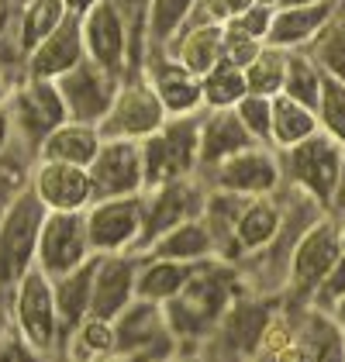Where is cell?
Segmentation results:
<instances>
[{"mask_svg":"<svg viewBox=\"0 0 345 362\" xmlns=\"http://www.w3.org/2000/svg\"><path fill=\"white\" fill-rule=\"evenodd\" d=\"M245 197L235 194H221V190H207L204 197V211L201 221L211 235V245H214V259L221 262H238V249H235V221H238V211H242Z\"/></svg>","mask_w":345,"mask_h":362,"instance_id":"27","label":"cell"},{"mask_svg":"<svg viewBox=\"0 0 345 362\" xmlns=\"http://www.w3.org/2000/svg\"><path fill=\"white\" fill-rule=\"evenodd\" d=\"M283 69H287V52L283 49H273V45H262V52L242 69L245 73V90L252 97H266V100L280 97V90H283Z\"/></svg>","mask_w":345,"mask_h":362,"instance_id":"39","label":"cell"},{"mask_svg":"<svg viewBox=\"0 0 345 362\" xmlns=\"http://www.w3.org/2000/svg\"><path fill=\"white\" fill-rule=\"evenodd\" d=\"M273 11L276 7H269V4H252L249 11H242L238 18H231L228 25L238 31H245L249 38H256L266 45V35H269V25H273Z\"/></svg>","mask_w":345,"mask_h":362,"instance_id":"47","label":"cell"},{"mask_svg":"<svg viewBox=\"0 0 345 362\" xmlns=\"http://www.w3.org/2000/svg\"><path fill=\"white\" fill-rule=\"evenodd\" d=\"M111 356H115V325L93 314H86L73 332H66L59 349V359L66 362H100Z\"/></svg>","mask_w":345,"mask_h":362,"instance_id":"32","label":"cell"},{"mask_svg":"<svg viewBox=\"0 0 345 362\" xmlns=\"http://www.w3.org/2000/svg\"><path fill=\"white\" fill-rule=\"evenodd\" d=\"M121 18L128 21V31H131V73H139L145 62V14H148V0H111Z\"/></svg>","mask_w":345,"mask_h":362,"instance_id":"43","label":"cell"},{"mask_svg":"<svg viewBox=\"0 0 345 362\" xmlns=\"http://www.w3.org/2000/svg\"><path fill=\"white\" fill-rule=\"evenodd\" d=\"M339 221V235H342V245H345V218H335Z\"/></svg>","mask_w":345,"mask_h":362,"instance_id":"58","label":"cell"},{"mask_svg":"<svg viewBox=\"0 0 345 362\" xmlns=\"http://www.w3.org/2000/svg\"><path fill=\"white\" fill-rule=\"evenodd\" d=\"M304 52L311 56V62H315L324 76L345 83V14L342 11L317 31Z\"/></svg>","mask_w":345,"mask_h":362,"instance_id":"36","label":"cell"},{"mask_svg":"<svg viewBox=\"0 0 345 362\" xmlns=\"http://www.w3.org/2000/svg\"><path fill=\"white\" fill-rule=\"evenodd\" d=\"M11 145H14V128H11V114L4 107V111H0V156H4Z\"/></svg>","mask_w":345,"mask_h":362,"instance_id":"51","label":"cell"},{"mask_svg":"<svg viewBox=\"0 0 345 362\" xmlns=\"http://www.w3.org/2000/svg\"><path fill=\"white\" fill-rule=\"evenodd\" d=\"M190 276V266L170 262V259H156V255H139V276H135V300L148 304H170L172 297L183 290V283Z\"/></svg>","mask_w":345,"mask_h":362,"instance_id":"30","label":"cell"},{"mask_svg":"<svg viewBox=\"0 0 345 362\" xmlns=\"http://www.w3.org/2000/svg\"><path fill=\"white\" fill-rule=\"evenodd\" d=\"M300 4H315V0H280L276 7H300Z\"/></svg>","mask_w":345,"mask_h":362,"instance_id":"56","label":"cell"},{"mask_svg":"<svg viewBox=\"0 0 345 362\" xmlns=\"http://www.w3.org/2000/svg\"><path fill=\"white\" fill-rule=\"evenodd\" d=\"M328 214H332V218H345V163H342V169H339L332 200H328Z\"/></svg>","mask_w":345,"mask_h":362,"instance_id":"50","label":"cell"},{"mask_svg":"<svg viewBox=\"0 0 345 362\" xmlns=\"http://www.w3.org/2000/svg\"><path fill=\"white\" fill-rule=\"evenodd\" d=\"M52 362H66V359H52Z\"/></svg>","mask_w":345,"mask_h":362,"instance_id":"61","label":"cell"},{"mask_svg":"<svg viewBox=\"0 0 345 362\" xmlns=\"http://www.w3.org/2000/svg\"><path fill=\"white\" fill-rule=\"evenodd\" d=\"M0 362H52V359L42 356L38 349H31L28 341L14 332V325L7 321L0 328Z\"/></svg>","mask_w":345,"mask_h":362,"instance_id":"46","label":"cell"},{"mask_svg":"<svg viewBox=\"0 0 345 362\" xmlns=\"http://www.w3.org/2000/svg\"><path fill=\"white\" fill-rule=\"evenodd\" d=\"M111 325H115V356H128L139 362H170L183 352L159 304L131 300Z\"/></svg>","mask_w":345,"mask_h":362,"instance_id":"9","label":"cell"},{"mask_svg":"<svg viewBox=\"0 0 345 362\" xmlns=\"http://www.w3.org/2000/svg\"><path fill=\"white\" fill-rule=\"evenodd\" d=\"M28 194L42 204L45 214H83L93 204L90 173L83 166H66L49 159H35Z\"/></svg>","mask_w":345,"mask_h":362,"instance_id":"16","label":"cell"},{"mask_svg":"<svg viewBox=\"0 0 345 362\" xmlns=\"http://www.w3.org/2000/svg\"><path fill=\"white\" fill-rule=\"evenodd\" d=\"M280 228H283V197H280V190L269 197H245V204L238 211V221H235L238 262L262 249H269L273 238L280 235Z\"/></svg>","mask_w":345,"mask_h":362,"instance_id":"23","label":"cell"},{"mask_svg":"<svg viewBox=\"0 0 345 362\" xmlns=\"http://www.w3.org/2000/svg\"><path fill=\"white\" fill-rule=\"evenodd\" d=\"M328 314H332V321H335V325L342 328V334H345V297H342V300H339V304H335V307H332Z\"/></svg>","mask_w":345,"mask_h":362,"instance_id":"54","label":"cell"},{"mask_svg":"<svg viewBox=\"0 0 345 362\" xmlns=\"http://www.w3.org/2000/svg\"><path fill=\"white\" fill-rule=\"evenodd\" d=\"M18 11H21V0H0V38H7L14 31Z\"/></svg>","mask_w":345,"mask_h":362,"instance_id":"49","label":"cell"},{"mask_svg":"<svg viewBox=\"0 0 345 362\" xmlns=\"http://www.w3.org/2000/svg\"><path fill=\"white\" fill-rule=\"evenodd\" d=\"M211 7H214V14L221 18V21H231V18H238L242 11H249L256 0H207Z\"/></svg>","mask_w":345,"mask_h":362,"instance_id":"48","label":"cell"},{"mask_svg":"<svg viewBox=\"0 0 345 362\" xmlns=\"http://www.w3.org/2000/svg\"><path fill=\"white\" fill-rule=\"evenodd\" d=\"M342 4L345 0H315V4H300V7H276L266 45L283 49V52L308 49L317 31L342 11Z\"/></svg>","mask_w":345,"mask_h":362,"instance_id":"22","label":"cell"},{"mask_svg":"<svg viewBox=\"0 0 345 362\" xmlns=\"http://www.w3.org/2000/svg\"><path fill=\"white\" fill-rule=\"evenodd\" d=\"M7 114H11L14 141L35 159H38V148L45 145V139L66 121V107H62L56 83L52 80H31V76H25L11 90Z\"/></svg>","mask_w":345,"mask_h":362,"instance_id":"8","label":"cell"},{"mask_svg":"<svg viewBox=\"0 0 345 362\" xmlns=\"http://www.w3.org/2000/svg\"><path fill=\"white\" fill-rule=\"evenodd\" d=\"M11 325L14 332L28 341L31 349H38L42 356L59 359L62 349V325H59L56 297H52V279L42 276L38 269H28L18 279V286L11 290Z\"/></svg>","mask_w":345,"mask_h":362,"instance_id":"5","label":"cell"},{"mask_svg":"<svg viewBox=\"0 0 345 362\" xmlns=\"http://www.w3.org/2000/svg\"><path fill=\"white\" fill-rule=\"evenodd\" d=\"M93 266H97V255H93L90 262H83L80 269H73V273H66V276L52 279V297H56L62 338H66V332H73L86 314H90V297H93Z\"/></svg>","mask_w":345,"mask_h":362,"instance_id":"31","label":"cell"},{"mask_svg":"<svg viewBox=\"0 0 345 362\" xmlns=\"http://www.w3.org/2000/svg\"><path fill=\"white\" fill-rule=\"evenodd\" d=\"M42 221H45V211L28 190L4 214V221H0V297H11L18 279L28 269H35Z\"/></svg>","mask_w":345,"mask_h":362,"instance_id":"10","label":"cell"},{"mask_svg":"<svg viewBox=\"0 0 345 362\" xmlns=\"http://www.w3.org/2000/svg\"><path fill=\"white\" fill-rule=\"evenodd\" d=\"M14 86L18 83H11V80H7V73L0 69V111L7 107V97H11V90H14Z\"/></svg>","mask_w":345,"mask_h":362,"instance_id":"52","label":"cell"},{"mask_svg":"<svg viewBox=\"0 0 345 362\" xmlns=\"http://www.w3.org/2000/svg\"><path fill=\"white\" fill-rule=\"evenodd\" d=\"M269 362H345V334L328 310L293 307V338Z\"/></svg>","mask_w":345,"mask_h":362,"instance_id":"17","label":"cell"},{"mask_svg":"<svg viewBox=\"0 0 345 362\" xmlns=\"http://www.w3.org/2000/svg\"><path fill=\"white\" fill-rule=\"evenodd\" d=\"M163 124H166V111H163L159 97L152 93V86L145 83L142 69H139V73H128L117 83L115 100L104 114V121L97 124V132L104 141H145Z\"/></svg>","mask_w":345,"mask_h":362,"instance_id":"7","label":"cell"},{"mask_svg":"<svg viewBox=\"0 0 345 362\" xmlns=\"http://www.w3.org/2000/svg\"><path fill=\"white\" fill-rule=\"evenodd\" d=\"M235 117L242 121V128L249 132V139L256 141V145L273 148V145H269V100H266V97L245 93V97L238 100V107H235Z\"/></svg>","mask_w":345,"mask_h":362,"instance_id":"42","label":"cell"},{"mask_svg":"<svg viewBox=\"0 0 345 362\" xmlns=\"http://www.w3.org/2000/svg\"><path fill=\"white\" fill-rule=\"evenodd\" d=\"M315 117H317V132H324L328 139L339 141L345 148V83L342 80L324 76L321 97L315 104Z\"/></svg>","mask_w":345,"mask_h":362,"instance_id":"41","label":"cell"},{"mask_svg":"<svg viewBox=\"0 0 345 362\" xmlns=\"http://www.w3.org/2000/svg\"><path fill=\"white\" fill-rule=\"evenodd\" d=\"M221 31H225V25H218V21H187L170 38V45L163 52L172 62H180L187 73L204 76L221 62Z\"/></svg>","mask_w":345,"mask_h":362,"instance_id":"26","label":"cell"},{"mask_svg":"<svg viewBox=\"0 0 345 362\" xmlns=\"http://www.w3.org/2000/svg\"><path fill=\"white\" fill-rule=\"evenodd\" d=\"M117 83H121L117 76H111L107 69H100L90 59H83L66 76H59L56 90L62 97V107H66V121H80V124L97 128L111 107V100H115Z\"/></svg>","mask_w":345,"mask_h":362,"instance_id":"18","label":"cell"},{"mask_svg":"<svg viewBox=\"0 0 345 362\" xmlns=\"http://www.w3.org/2000/svg\"><path fill=\"white\" fill-rule=\"evenodd\" d=\"M142 255H156V259H170V262H183V266H197L204 259H214V245L211 235L204 228L201 218L183 221L170 228L166 235H159Z\"/></svg>","mask_w":345,"mask_h":362,"instance_id":"29","label":"cell"},{"mask_svg":"<svg viewBox=\"0 0 345 362\" xmlns=\"http://www.w3.org/2000/svg\"><path fill=\"white\" fill-rule=\"evenodd\" d=\"M342 14H345V4H342Z\"/></svg>","mask_w":345,"mask_h":362,"instance_id":"62","label":"cell"},{"mask_svg":"<svg viewBox=\"0 0 345 362\" xmlns=\"http://www.w3.org/2000/svg\"><path fill=\"white\" fill-rule=\"evenodd\" d=\"M342 235H339V221L332 214H321L290 252V266H287V283L280 300L290 307H308L315 290L321 286V279L328 276L332 262L342 252Z\"/></svg>","mask_w":345,"mask_h":362,"instance_id":"3","label":"cell"},{"mask_svg":"<svg viewBox=\"0 0 345 362\" xmlns=\"http://www.w3.org/2000/svg\"><path fill=\"white\" fill-rule=\"evenodd\" d=\"M135 276H139V252L97 255L90 314L100 317V321H115L117 314L135 300Z\"/></svg>","mask_w":345,"mask_h":362,"instance_id":"21","label":"cell"},{"mask_svg":"<svg viewBox=\"0 0 345 362\" xmlns=\"http://www.w3.org/2000/svg\"><path fill=\"white\" fill-rule=\"evenodd\" d=\"M31 166H35V156H28L18 141L0 156V221L14 207V200L28 190Z\"/></svg>","mask_w":345,"mask_h":362,"instance_id":"40","label":"cell"},{"mask_svg":"<svg viewBox=\"0 0 345 362\" xmlns=\"http://www.w3.org/2000/svg\"><path fill=\"white\" fill-rule=\"evenodd\" d=\"M280 297H256L242 293L235 304L221 314L214 332L207 334L197 349L204 362H252L262 349V332L273 317Z\"/></svg>","mask_w":345,"mask_h":362,"instance_id":"2","label":"cell"},{"mask_svg":"<svg viewBox=\"0 0 345 362\" xmlns=\"http://www.w3.org/2000/svg\"><path fill=\"white\" fill-rule=\"evenodd\" d=\"M280 156V173H283V183L300 190L304 197H311L317 207L328 214V200L335 190V180H339V169L345 163V148L339 141H332L324 132H315L311 139L290 145Z\"/></svg>","mask_w":345,"mask_h":362,"instance_id":"6","label":"cell"},{"mask_svg":"<svg viewBox=\"0 0 345 362\" xmlns=\"http://www.w3.org/2000/svg\"><path fill=\"white\" fill-rule=\"evenodd\" d=\"M197 0H148V14H145V52H159L170 45V38L187 25V18L194 14Z\"/></svg>","mask_w":345,"mask_h":362,"instance_id":"35","label":"cell"},{"mask_svg":"<svg viewBox=\"0 0 345 362\" xmlns=\"http://www.w3.org/2000/svg\"><path fill=\"white\" fill-rule=\"evenodd\" d=\"M245 290V283L238 276V269L221 259H204L197 266H190V276L183 283V290L172 297L170 304H163L166 325L172 338L180 341L183 352H197L201 341L214 332V325L221 321V314L228 310Z\"/></svg>","mask_w":345,"mask_h":362,"instance_id":"1","label":"cell"},{"mask_svg":"<svg viewBox=\"0 0 345 362\" xmlns=\"http://www.w3.org/2000/svg\"><path fill=\"white\" fill-rule=\"evenodd\" d=\"M145 83L152 86V93L159 97L166 117H183V114L204 111L201 100V76L187 73L180 62H172L163 49L159 52H145L142 62Z\"/></svg>","mask_w":345,"mask_h":362,"instance_id":"20","label":"cell"},{"mask_svg":"<svg viewBox=\"0 0 345 362\" xmlns=\"http://www.w3.org/2000/svg\"><path fill=\"white\" fill-rule=\"evenodd\" d=\"M170 362H204V359L197 356V352H180V356H176V359H170Z\"/></svg>","mask_w":345,"mask_h":362,"instance_id":"55","label":"cell"},{"mask_svg":"<svg viewBox=\"0 0 345 362\" xmlns=\"http://www.w3.org/2000/svg\"><path fill=\"white\" fill-rule=\"evenodd\" d=\"M259 52H262V42L249 38L245 31L231 28L228 21H225V31H221V62H225V66L245 69V66H249Z\"/></svg>","mask_w":345,"mask_h":362,"instance_id":"44","label":"cell"},{"mask_svg":"<svg viewBox=\"0 0 345 362\" xmlns=\"http://www.w3.org/2000/svg\"><path fill=\"white\" fill-rule=\"evenodd\" d=\"M197 117H201V111L183 114V117H166V124L152 139L139 141L145 190H156L172 180L197 176Z\"/></svg>","mask_w":345,"mask_h":362,"instance_id":"4","label":"cell"},{"mask_svg":"<svg viewBox=\"0 0 345 362\" xmlns=\"http://www.w3.org/2000/svg\"><path fill=\"white\" fill-rule=\"evenodd\" d=\"M315 132H317V117L311 107L290 100L283 93L269 100V145H273V152H283V148L297 145V141L311 139Z\"/></svg>","mask_w":345,"mask_h":362,"instance_id":"33","label":"cell"},{"mask_svg":"<svg viewBox=\"0 0 345 362\" xmlns=\"http://www.w3.org/2000/svg\"><path fill=\"white\" fill-rule=\"evenodd\" d=\"M100 362H139V359H128V356H111V359H100Z\"/></svg>","mask_w":345,"mask_h":362,"instance_id":"57","label":"cell"},{"mask_svg":"<svg viewBox=\"0 0 345 362\" xmlns=\"http://www.w3.org/2000/svg\"><path fill=\"white\" fill-rule=\"evenodd\" d=\"M66 4L62 0H21V11H18V25H14V35L21 42L25 52H35L52 31L66 21Z\"/></svg>","mask_w":345,"mask_h":362,"instance_id":"34","label":"cell"},{"mask_svg":"<svg viewBox=\"0 0 345 362\" xmlns=\"http://www.w3.org/2000/svg\"><path fill=\"white\" fill-rule=\"evenodd\" d=\"M249 145L256 141L249 139V132L242 128L235 111H201L197 117V176Z\"/></svg>","mask_w":345,"mask_h":362,"instance_id":"25","label":"cell"},{"mask_svg":"<svg viewBox=\"0 0 345 362\" xmlns=\"http://www.w3.org/2000/svg\"><path fill=\"white\" fill-rule=\"evenodd\" d=\"M93 259L86 242L83 214H45L35 249V269L42 276L59 279Z\"/></svg>","mask_w":345,"mask_h":362,"instance_id":"15","label":"cell"},{"mask_svg":"<svg viewBox=\"0 0 345 362\" xmlns=\"http://www.w3.org/2000/svg\"><path fill=\"white\" fill-rule=\"evenodd\" d=\"M342 297H345V249L339 252V259L332 262L328 276L321 279V286L315 290V297H311V304H308V307H317V310H332V307L339 304Z\"/></svg>","mask_w":345,"mask_h":362,"instance_id":"45","label":"cell"},{"mask_svg":"<svg viewBox=\"0 0 345 362\" xmlns=\"http://www.w3.org/2000/svg\"><path fill=\"white\" fill-rule=\"evenodd\" d=\"M321 83H324V73L311 62V56H308L304 49L287 52L283 90H280L283 97H290V100H297V104H304V107H311V111H315L317 97H321Z\"/></svg>","mask_w":345,"mask_h":362,"instance_id":"38","label":"cell"},{"mask_svg":"<svg viewBox=\"0 0 345 362\" xmlns=\"http://www.w3.org/2000/svg\"><path fill=\"white\" fill-rule=\"evenodd\" d=\"M62 4H66V11H69V14H83L86 7H93L97 0H62Z\"/></svg>","mask_w":345,"mask_h":362,"instance_id":"53","label":"cell"},{"mask_svg":"<svg viewBox=\"0 0 345 362\" xmlns=\"http://www.w3.org/2000/svg\"><path fill=\"white\" fill-rule=\"evenodd\" d=\"M80 31L90 62H97L117 80L131 73V31L111 0H97L93 7H86L80 14Z\"/></svg>","mask_w":345,"mask_h":362,"instance_id":"12","label":"cell"},{"mask_svg":"<svg viewBox=\"0 0 345 362\" xmlns=\"http://www.w3.org/2000/svg\"><path fill=\"white\" fill-rule=\"evenodd\" d=\"M204 197H207V187H204L197 176H190V180H172V183L156 187V190H145L142 194V235H139V255H142L159 235H166L170 228L201 218Z\"/></svg>","mask_w":345,"mask_h":362,"instance_id":"13","label":"cell"},{"mask_svg":"<svg viewBox=\"0 0 345 362\" xmlns=\"http://www.w3.org/2000/svg\"><path fill=\"white\" fill-rule=\"evenodd\" d=\"M100 132L93 124H80V121H62L56 132L45 139V145L38 148V159L49 163H66V166H90L97 148H100Z\"/></svg>","mask_w":345,"mask_h":362,"instance_id":"28","label":"cell"},{"mask_svg":"<svg viewBox=\"0 0 345 362\" xmlns=\"http://www.w3.org/2000/svg\"><path fill=\"white\" fill-rule=\"evenodd\" d=\"M245 73L235 69V66H225L218 62L211 73L201 76V100L204 111H235L238 100L245 97Z\"/></svg>","mask_w":345,"mask_h":362,"instance_id":"37","label":"cell"},{"mask_svg":"<svg viewBox=\"0 0 345 362\" xmlns=\"http://www.w3.org/2000/svg\"><path fill=\"white\" fill-rule=\"evenodd\" d=\"M252 362H269V359H262V356H259V359H252Z\"/></svg>","mask_w":345,"mask_h":362,"instance_id":"60","label":"cell"},{"mask_svg":"<svg viewBox=\"0 0 345 362\" xmlns=\"http://www.w3.org/2000/svg\"><path fill=\"white\" fill-rule=\"evenodd\" d=\"M83 224H86V242H90V252H93V255L139 252V235H142V194L93 200L83 211Z\"/></svg>","mask_w":345,"mask_h":362,"instance_id":"14","label":"cell"},{"mask_svg":"<svg viewBox=\"0 0 345 362\" xmlns=\"http://www.w3.org/2000/svg\"><path fill=\"white\" fill-rule=\"evenodd\" d=\"M256 4H269V7H276V4H280V0H256Z\"/></svg>","mask_w":345,"mask_h":362,"instance_id":"59","label":"cell"},{"mask_svg":"<svg viewBox=\"0 0 345 362\" xmlns=\"http://www.w3.org/2000/svg\"><path fill=\"white\" fill-rule=\"evenodd\" d=\"M86 173H90L93 200L145 194L139 141H100V148H97L93 163L86 166Z\"/></svg>","mask_w":345,"mask_h":362,"instance_id":"19","label":"cell"},{"mask_svg":"<svg viewBox=\"0 0 345 362\" xmlns=\"http://www.w3.org/2000/svg\"><path fill=\"white\" fill-rule=\"evenodd\" d=\"M197 180L207 190H221V194L235 197H269L283 187L280 156L266 145H249V148L235 152L231 159L201 173Z\"/></svg>","mask_w":345,"mask_h":362,"instance_id":"11","label":"cell"},{"mask_svg":"<svg viewBox=\"0 0 345 362\" xmlns=\"http://www.w3.org/2000/svg\"><path fill=\"white\" fill-rule=\"evenodd\" d=\"M86 59L83 52V31H80V14H66L59 25L35 52L28 56V76L31 80H52L66 76Z\"/></svg>","mask_w":345,"mask_h":362,"instance_id":"24","label":"cell"}]
</instances>
